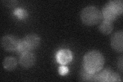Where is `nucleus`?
I'll use <instances>...</instances> for the list:
<instances>
[{"label": "nucleus", "instance_id": "39448f33", "mask_svg": "<svg viewBox=\"0 0 123 82\" xmlns=\"http://www.w3.org/2000/svg\"><path fill=\"white\" fill-rule=\"evenodd\" d=\"M56 60L59 63L62 65L68 64L72 60V54L68 49L60 50L56 54Z\"/></svg>", "mask_w": 123, "mask_h": 82}, {"label": "nucleus", "instance_id": "7ed1b4c3", "mask_svg": "<svg viewBox=\"0 0 123 82\" xmlns=\"http://www.w3.org/2000/svg\"><path fill=\"white\" fill-rule=\"evenodd\" d=\"M21 40L13 35H6L1 39V45L5 50L8 51L17 50Z\"/></svg>", "mask_w": 123, "mask_h": 82}, {"label": "nucleus", "instance_id": "2eb2a0df", "mask_svg": "<svg viewBox=\"0 0 123 82\" xmlns=\"http://www.w3.org/2000/svg\"><path fill=\"white\" fill-rule=\"evenodd\" d=\"M122 81L121 77L117 72H114L112 70L109 74L107 82H121Z\"/></svg>", "mask_w": 123, "mask_h": 82}, {"label": "nucleus", "instance_id": "ddd939ff", "mask_svg": "<svg viewBox=\"0 0 123 82\" xmlns=\"http://www.w3.org/2000/svg\"><path fill=\"white\" fill-rule=\"evenodd\" d=\"M96 73H90L87 72L84 69L82 71L81 73L82 79L84 81H95V76Z\"/></svg>", "mask_w": 123, "mask_h": 82}, {"label": "nucleus", "instance_id": "f8f14e48", "mask_svg": "<svg viewBox=\"0 0 123 82\" xmlns=\"http://www.w3.org/2000/svg\"><path fill=\"white\" fill-rule=\"evenodd\" d=\"M17 50L18 51V52L19 53H20L22 54L27 52H30L31 49L29 48L28 45L26 43V42H25L24 40H22L20 41V44H19Z\"/></svg>", "mask_w": 123, "mask_h": 82}, {"label": "nucleus", "instance_id": "f03ea898", "mask_svg": "<svg viewBox=\"0 0 123 82\" xmlns=\"http://www.w3.org/2000/svg\"><path fill=\"white\" fill-rule=\"evenodd\" d=\"M80 17L84 24L88 26H93L101 22L103 17L102 12L97 7L88 6L83 9Z\"/></svg>", "mask_w": 123, "mask_h": 82}, {"label": "nucleus", "instance_id": "f3484780", "mask_svg": "<svg viewBox=\"0 0 123 82\" xmlns=\"http://www.w3.org/2000/svg\"><path fill=\"white\" fill-rule=\"evenodd\" d=\"M4 5L8 7H13L15 5H17L18 1H2Z\"/></svg>", "mask_w": 123, "mask_h": 82}, {"label": "nucleus", "instance_id": "423d86ee", "mask_svg": "<svg viewBox=\"0 0 123 82\" xmlns=\"http://www.w3.org/2000/svg\"><path fill=\"white\" fill-rule=\"evenodd\" d=\"M36 57L34 54L30 52L21 54L19 60L20 65L23 67L28 68L32 67L36 63Z\"/></svg>", "mask_w": 123, "mask_h": 82}, {"label": "nucleus", "instance_id": "6e6552de", "mask_svg": "<svg viewBox=\"0 0 123 82\" xmlns=\"http://www.w3.org/2000/svg\"><path fill=\"white\" fill-rule=\"evenodd\" d=\"M23 40L28 45L31 50L37 48L40 45L41 42L40 37L34 33L27 35L23 38Z\"/></svg>", "mask_w": 123, "mask_h": 82}, {"label": "nucleus", "instance_id": "9d476101", "mask_svg": "<svg viewBox=\"0 0 123 82\" xmlns=\"http://www.w3.org/2000/svg\"><path fill=\"white\" fill-rule=\"evenodd\" d=\"M3 67L8 71H11L17 67V61L13 57H7L3 61Z\"/></svg>", "mask_w": 123, "mask_h": 82}, {"label": "nucleus", "instance_id": "0eeeda50", "mask_svg": "<svg viewBox=\"0 0 123 82\" xmlns=\"http://www.w3.org/2000/svg\"><path fill=\"white\" fill-rule=\"evenodd\" d=\"M102 14V17H104V19L111 22L115 20L118 16L112 7L110 5L109 2H108L103 7Z\"/></svg>", "mask_w": 123, "mask_h": 82}, {"label": "nucleus", "instance_id": "a211bd4d", "mask_svg": "<svg viewBox=\"0 0 123 82\" xmlns=\"http://www.w3.org/2000/svg\"><path fill=\"white\" fill-rule=\"evenodd\" d=\"M117 65L119 69H120L121 71L122 72L123 71V57H119L118 61L117 62Z\"/></svg>", "mask_w": 123, "mask_h": 82}, {"label": "nucleus", "instance_id": "dca6fc26", "mask_svg": "<svg viewBox=\"0 0 123 82\" xmlns=\"http://www.w3.org/2000/svg\"><path fill=\"white\" fill-rule=\"evenodd\" d=\"M68 68L64 65L61 66L59 68V73L61 76H65L68 72Z\"/></svg>", "mask_w": 123, "mask_h": 82}, {"label": "nucleus", "instance_id": "20e7f679", "mask_svg": "<svg viewBox=\"0 0 123 82\" xmlns=\"http://www.w3.org/2000/svg\"><path fill=\"white\" fill-rule=\"evenodd\" d=\"M123 32L118 31L113 33L111 38V46L117 52H122L123 50Z\"/></svg>", "mask_w": 123, "mask_h": 82}, {"label": "nucleus", "instance_id": "9b49d317", "mask_svg": "<svg viewBox=\"0 0 123 82\" xmlns=\"http://www.w3.org/2000/svg\"><path fill=\"white\" fill-rule=\"evenodd\" d=\"M108 2L118 15H120L123 13V2L122 0H114V1H110Z\"/></svg>", "mask_w": 123, "mask_h": 82}, {"label": "nucleus", "instance_id": "1a4fd4ad", "mask_svg": "<svg viewBox=\"0 0 123 82\" xmlns=\"http://www.w3.org/2000/svg\"><path fill=\"white\" fill-rule=\"evenodd\" d=\"M98 29L99 32L104 34L107 35L110 34L112 32L113 29L112 22L104 19L99 25Z\"/></svg>", "mask_w": 123, "mask_h": 82}, {"label": "nucleus", "instance_id": "4468645a", "mask_svg": "<svg viewBox=\"0 0 123 82\" xmlns=\"http://www.w3.org/2000/svg\"><path fill=\"white\" fill-rule=\"evenodd\" d=\"M14 14L17 16L20 19H25L28 15V13L27 11L21 8H17L15 9L13 12Z\"/></svg>", "mask_w": 123, "mask_h": 82}, {"label": "nucleus", "instance_id": "f257e3e1", "mask_svg": "<svg viewBox=\"0 0 123 82\" xmlns=\"http://www.w3.org/2000/svg\"><path fill=\"white\" fill-rule=\"evenodd\" d=\"M105 64V58L98 50L87 52L83 58V67L90 73H96L101 71Z\"/></svg>", "mask_w": 123, "mask_h": 82}]
</instances>
